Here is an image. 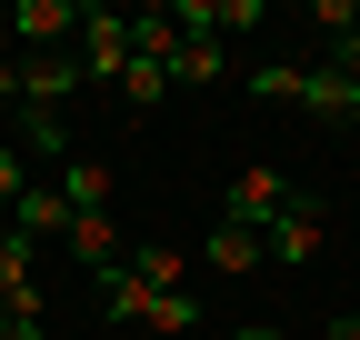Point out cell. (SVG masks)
Returning <instances> with one entry per match:
<instances>
[{"mask_svg":"<svg viewBox=\"0 0 360 340\" xmlns=\"http://www.w3.org/2000/svg\"><path fill=\"white\" fill-rule=\"evenodd\" d=\"M70 51H80V80H110V91H120V80H130V11H80Z\"/></svg>","mask_w":360,"mask_h":340,"instance_id":"cell-1","label":"cell"},{"mask_svg":"<svg viewBox=\"0 0 360 340\" xmlns=\"http://www.w3.org/2000/svg\"><path fill=\"white\" fill-rule=\"evenodd\" d=\"M321 230H330V210L310 200V190H290V200H281V221L260 230V250H270V261H281V270H300L310 250H321Z\"/></svg>","mask_w":360,"mask_h":340,"instance_id":"cell-2","label":"cell"},{"mask_svg":"<svg viewBox=\"0 0 360 340\" xmlns=\"http://www.w3.org/2000/svg\"><path fill=\"white\" fill-rule=\"evenodd\" d=\"M281 200H290V181H281V170H240V181H231V210H220V221H231V230H270V221H281Z\"/></svg>","mask_w":360,"mask_h":340,"instance_id":"cell-3","label":"cell"},{"mask_svg":"<svg viewBox=\"0 0 360 340\" xmlns=\"http://www.w3.org/2000/svg\"><path fill=\"white\" fill-rule=\"evenodd\" d=\"M60 40H80L70 0H20V11H11V51H60Z\"/></svg>","mask_w":360,"mask_h":340,"instance_id":"cell-4","label":"cell"},{"mask_svg":"<svg viewBox=\"0 0 360 340\" xmlns=\"http://www.w3.org/2000/svg\"><path fill=\"white\" fill-rule=\"evenodd\" d=\"M300 110H310V120H340V131H350V120H360V80H350L340 60L300 70Z\"/></svg>","mask_w":360,"mask_h":340,"instance_id":"cell-5","label":"cell"},{"mask_svg":"<svg viewBox=\"0 0 360 340\" xmlns=\"http://www.w3.org/2000/svg\"><path fill=\"white\" fill-rule=\"evenodd\" d=\"M70 80H80V51H20V91H30V110H51V120H60Z\"/></svg>","mask_w":360,"mask_h":340,"instance_id":"cell-6","label":"cell"},{"mask_svg":"<svg viewBox=\"0 0 360 340\" xmlns=\"http://www.w3.org/2000/svg\"><path fill=\"white\" fill-rule=\"evenodd\" d=\"M11 230H20V240H51V230H70V200H60V181H51V190L30 181V190L11 200Z\"/></svg>","mask_w":360,"mask_h":340,"instance_id":"cell-7","label":"cell"},{"mask_svg":"<svg viewBox=\"0 0 360 340\" xmlns=\"http://www.w3.org/2000/svg\"><path fill=\"white\" fill-rule=\"evenodd\" d=\"M70 250H80L90 270H120V261H130V250H120V230H110V210H90V221H70Z\"/></svg>","mask_w":360,"mask_h":340,"instance_id":"cell-8","label":"cell"},{"mask_svg":"<svg viewBox=\"0 0 360 340\" xmlns=\"http://www.w3.org/2000/svg\"><path fill=\"white\" fill-rule=\"evenodd\" d=\"M60 200H70V221L110 210V170H101V160H70V170H60Z\"/></svg>","mask_w":360,"mask_h":340,"instance_id":"cell-9","label":"cell"},{"mask_svg":"<svg viewBox=\"0 0 360 340\" xmlns=\"http://www.w3.org/2000/svg\"><path fill=\"white\" fill-rule=\"evenodd\" d=\"M101 310H110V320H150V280L130 270V261H120V270H101Z\"/></svg>","mask_w":360,"mask_h":340,"instance_id":"cell-10","label":"cell"},{"mask_svg":"<svg viewBox=\"0 0 360 340\" xmlns=\"http://www.w3.org/2000/svg\"><path fill=\"white\" fill-rule=\"evenodd\" d=\"M210 270H270L260 230H231V221H220V230H210Z\"/></svg>","mask_w":360,"mask_h":340,"instance_id":"cell-11","label":"cell"},{"mask_svg":"<svg viewBox=\"0 0 360 340\" xmlns=\"http://www.w3.org/2000/svg\"><path fill=\"white\" fill-rule=\"evenodd\" d=\"M30 261H40V240H20V230H0V290H11V301H30Z\"/></svg>","mask_w":360,"mask_h":340,"instance_id":"cell-12","label":"cell"},{"mask_svg":"<svg viewBox=\"0 0 360 340\" xmlns=\"http://www.w3.org/2000/svg\"><path fill=\"white\" fill-rule=\"evenodd\" d=\"M120 100H130V110H160V100H170V70H160V60H130Z\"/></svg>","mask_w":360,"mask_h":340,"instance_id":"cell-13","label":"cell"},{"mask_svg":"<svg viewBox=\"0 0 360 340\" xmlns=\"http://www.w3.org/2000/svg\"><path fill=\"white\" fill-rule=\"evenodd\" d=\"M180 80H220V40H180V51H170V91H180Z\"/></svg>","mask_w":360,"mask_h":340,"instance_id":"cell-14","label":"cell"},{"mask_svg":"<svg viewBox=\"0 0 360 340\" xmlns=\"http://www.w3.org/2000/svg\"><path fill=\"white\" fill-rule=\"evenodd\" d=\"M191 320H200V301H191V290H150V320H141V330H170V340H180Z\"/></svg>","mask_w":360,"mask_h":340,"instance_id":"cell-15","label":"cell"},{"mask_svg":"<svg viewBox=\"0 0 360 340\" xmlns=\"http://www.w3.org/2000/svg\"><path fill=\"white\" fill-rule=\"evenodd\" d=\"M250 91H260V100H290V110H300V60H260V70H250Z\"/></svg>","mask_w":360,"mask_h":340,"instance_id":"cell-16","label":"cell"},{"mask_svg":"<svg viewBox=\"0 0 360 340\" xmlns=\"http://www.w3.org/2000/svg\"><path fill=\"white\" fill-rule=\"evenodd\" d=\"M130 270H141L150 290H180V250H130Z\"/></svg>","mask_w":360,"mask_h":340,"instance_id":"cell-17","label":"cell"},{"mask_svg":"<svg viewBox=\"0 0 360 340\" xmlns=\"http://www.w3.org/2000/svg\"><path fill=\"white\" fill-rule=\"evenodd\" d=\"M20 190H30V170H20V150H11V140H0V210H11Z\"/></svg>","mask_w":360,"mask_h":340,"instance_id":"cell-18","label":"cell"},{"mask_svg":"<svg viewBox=\"0 0 360 340\" xmlns=\"http://www.w3.org/2000/svg\"><path fill=\"white\" fill-rule=\"evenodd\" d=\"M0 91H20V51H11V20H0Z\"/></svg>","mask_w":360,"mask_h":340,"instance_id":"cell-19","label":"cell"},{"mask_svg":"<svg viewBox=\"0 0 360 340\" xmlns=\"http://www.w3.org/2000/svg\"><path fill=\"white\" fill-rule=\"evenodd\" d=\"M330 340H360V310H330Z\"/></svg>","mask_w":360,"mask_h":340,"instance_id":"cell-20","label":"cell"},{"mask_svg":"<svg viewBox=\"0 0 360 340\" xmlns=\"http://www.w3.org/2000/svg\"><path fill=\"white\" fill-rule=\"evenodd\" d=\"M231 340H281V330H270V320H250V330H231Z\"/></svg>","mask_w":360,"mask_h":340,"instance_id":"cell-21","label":"cell"}]
</instances>
